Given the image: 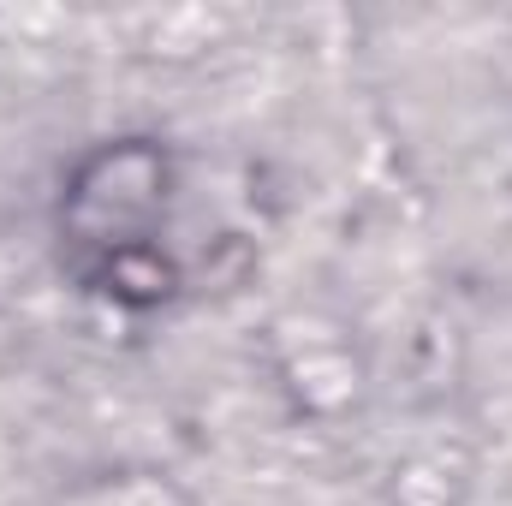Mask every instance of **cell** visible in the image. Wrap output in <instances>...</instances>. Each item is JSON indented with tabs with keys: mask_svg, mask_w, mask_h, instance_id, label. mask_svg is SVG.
I'll list each match as a JSON object with an SVG mask.
<instances>
[{
	"mask_svg": "<svg viewBox=\"0 0 512 506\" xmlns=\"http://www.w3.org/2000/svg\"><path fill=\"white\" fill-rule=\"evenodd\" d=\"M167 149L126 137V143H102L96 155L78 161V173L66 179L60 197V239L72 251L78 280H90L96 268H108L114 256L155 251V221L167 203Z\"/></svg>",
	"mask_w": 512,
	"mask_h": 506,
	"instance_id": "6da1fadb",
	"label": "cell"
}]
</instances>
